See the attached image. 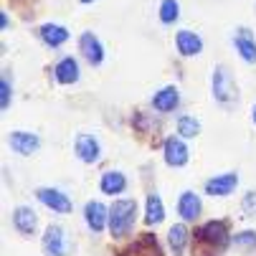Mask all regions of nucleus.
I'll return each instance as SVG.
<instances>
[{"label": "nucleus", "mask_w": 256, "mask_h": 256, "mask_svg": "<svg viewBox=\"0 0 256 256\" xmlns=\"http://www.w3.org/2000/svg\"><path fill=\"white\" fill-rule=\"evenodd\" d=\"M234 244L238 248H256V234L254 231H244V234H236Z\"/></svg>", "instance_id": "obj_25"}, {"label": "nucleus", "mask_w": 256, "mask_h": 256, "mask_svg": "<svg viewBox=\"0 0 256 256\" xmlns=\"http://www.w3.org/2000/svg\"><path fill=\"white\" fill-rule=\"evenodd\" d=\"M162 218H165L162 198H160L158 193L148 196V210H144V221H148L150 226H158V224H162Z\"/></svg>", "instance_id": "obj_21"}, {"label": "nucleus", "mask_w": 256, "mask_h": 256, "mask_svg": "<svg viewBox=\"0 0 256 256\" xmlns=\"http://www.w3.org/2000/svg\"><path fill=\"white\" fill-rule=\"evenodd\" d=\"M234 44H236V51L241 54V58H244V61L256 64V41H254V36H251V30H248V28H241V30L236 33Z\"/></svg>", "instance_id": "obj_14"}, {"label": "nucleus", "mask_w": 256, "mask_h": 256, "mask_svg": "<svg viewBox=\"0 0 256 256\" xmlns=\"http://www.w3.org/2000/svg\"><path fill=\"white\" fill-rule=\"evenodd\" d=\"M132 254H137V256H162L160 244L152 234H142V238L132 246Z\"/></svg>", "instance_id": "obj_22"}, {"label": "nucleus", "mask_w": 256, "mask_h": 256, "mask_svg": "<svg viewBox=\"0 0 256 256\" xmlns=\"http://www.w3.org/2000/svg\"><path fill=\"white\" fill-rule=\"evenodd\" d=\"M79 48L84 54V58L92 64V66H99L104 61V46L102 41L96 38L94 33H82V38H79Z\"/></svg>", "instance_id": "obj_11"}, {"label": "nucleus", "mask_w": 256, "mask_h": 256, "mask_svg": "<svg viewBox=\"0 0 256 256\" xmlns=\"http://www.w3.org/2000/svg\"><path fill=\"white\" fill-rule=\"evenodd\" d=\"M76 155H79L82 162H96L99 155H102V148H99L96 137H92V134H79V137H76Z\"/></svg>", "instance_id": "obj_13"}, {"label": "nucleus", "mask_w": 256, "mask_h": 256, "mask_svg": "<svg viewBox=\"0 0 256 256\" xmlns=\"http://www.w3.org/2000/svg\"><path fill=\"white\" fill-rule=\"evenodd\" d=\"M13 226L20 236H33L36 226H38V218H36V210L28 206H18L13 210Z\"/></svg>", "instance_id": "obj_10"}, {"label": "nucleus", "mask_w": 256, "mask_h": 256, "mask_svg": "<svg viewBox=\"0 0 256 256\" xmlns=\"http://www.w3.org/2000/svg\"><path fill=\"white\" fill-rule=\"evenodd\" d=\"M38 200H41L46 208H51L54 213H61V216H66V213L74 210V203L68 200V196L61 193V190H56V188H41V190H38Z\"/></svg>", "instance_id": "obj_6"}, {"label": "nucleus", "mask_w": 256, "mask_h": 256, "mask_svg": "<svg viewBox=\"0 0 256 256\" xmlns=\"http://www.w3.org/2000/svg\"><path fill=\"white\" fill-rule=\"evenodd\" d=\"M180 104V92L175 86H165L152 96V106L158 112H172V109Z\"/></svg>", "instance_id": "obj_19"}, {"label": "nucleus", "mask_w": 256, "mask_h": 256, "mask_svg": "<svg viewBox=\"0 0 256 256\" xmlns=\"http://www.w3.org/2000/svg\"><path fill=\"white\" fill-rule=\"evenodd\" d=\"M8 142H10L13 152H16V155H23V158L33 155L36 150L41 148V140H38V134H33V132H23V130H18V132H10Z\"/></svg>", "instance_id": "obj_8"}, {"label": "nucleus", "mask_w": 256, "mask_h": 256, "mask_svg": "<svg viewBox=\"0 0 256 256\" xmlns=\"http://www.w3.org/2000/svg\"><path fill=\"white\" fill-rule=\"evenodd\" d=\"M84 221L94 234H102L109 226V208L102 200H89L84 206Z\"/></svg>", "instance_id": "obj_5"}, {"label": "nucleus", "mask_w": 256, "mask_h": 256, "mask_svg": "<svg viewBox=\"0 0 256 256\" xmlns=\"http://www.w3.org/2000/svg\"><path fill=\"white\" fill-rule=\"evenodd\" d=\"M238 186V175L236 172H224V175H216L206 182V193L213 198H226L236 190Z\"/></svg>", "instance_id": "obj_7"}, {"label": "nucleus", "mask_w": 256, "mask_h": 256, "mask_svg": "<svg viewBox=\"0 0 256 256\" xmlns=\"http://www.w3.org/2000/svg\"><path fill=\"white\" fill-rule=\"evenodd\" d=\"M178 213L182 216V221H196L200 213V198L193 190H186L178 200Z\"/></svg>", "instance_id": "obj_16"}, {"label": "nucleus", "mask_w": 256, "mask_h": 256, "mask_svg": "<svg viewBox=\"0 0 256 256\" xmlns=\"http://www.w3.org/2000/svg\"><path fill=\"white\" fill-rule=\"evenodd\" d=\"M188 158H190V152H188L186 142H182L180 137H168L165 140V162L170 168H182L188 162Z\"/></svg>", "instance_id": "obj_9"}, {"label": "nucleus", "mask_w": 256, "mask_h": 256, "mask_svg": "<svg viewBox=\"0 0 256 256\" xmlns=\"http://www.w3.org/2000/svg\"><path fill=\"white\" fill-rule=\"evenodd\" d=\"M41 38H44L46 46L58 48V46H64L68 41V30L64 26H56V23H44L41 26Z\"/></svg>", "instance_id": "obj_18"}, {"label": "nucleus", "mask_w": 256, "mask_h": 256, "mask_svg": "<svg viewBox=\"0 0 256 256\" xmlns=\"http://www.w3.org/2000/svg\"><path fill=\"white\" fill-rule=\"evenodd\" d=\"M54 76H56L58 84H74V82L79 79V64L71 58V56L61 58V61L56 64V68H54Z\"/></svg>", "instance_id": "obj_17"}, {"label": "nucleus", "mask_w": 256, "mask_h": 256, "mask_svg": "<svg viewBox=\"0 0 256 256\" xmlns=\"http://www.w3.org/2000/svg\"><path fill=\"white\" fill-rule=\"evenodd\" d=\"M175 46L182 56H198L203 51V41H200V36L193 33V30H178L175 36Z\"/></svg>", "instance_id": "obj_12"}, {"label": "nucleus", "mask_w": 256, "mask_h": 256, "mask_svg": "<svg viewBox=\"0 0 256 256\" xmlns=\"http://www.w3.org/2000/svg\"><path fill=\"white\" fill-rule=\"evenodd\" d=\"M188 228L182 226V224H175V226H170V231H168V244H170V248L175 251V256H180L182 251H186V246H188Z\"/></svg>", "instance_id": "obj_20"}, {"label": "nucleus", "mask_w": 256, "mask_h": 256, "mask_svg": "<svg viewBox=\"0 0 256 256\" xmlns=\"http://www.w3.org/2000/svg\"><path fill=\"white\" fill-rule=\"evenodd\" d=\"M99 188H102V193H106V196H120V193H124V188H127V178H124L120 170H109V172L102 175Z\"/></svg>", "instance_id": "obj_15"}, {"label": "nucleus", "mask_w": 256, "mask_h": 256, "mask_svg": "<svg viewBox=\"0 0 256 256\" xmlns=\"http://www.w3.org/2000/svg\"><path fill=\"white\" fill-rule=\"evenodd\" d=\"M178 16H180L178 0H162V6H160V20L162 23H175Z\"/></svg>", "instance_id": "obj_24"}, {"label": "nucleus", "mask_w": 256, "mask_h": 256, "mask_svg": "<svg viewBox=\"0 0 256 256\" xmlns=\"http://www.w3.org/2000/svg\"><path fill=\"white\" fill-rule=\"evenodd\" d=\"M134 216H137V200L132 198L114 200L109 208V234L114 238H124L134 226Z\"/></svg>", "instance_id": "obj_1"}, {"label": "nucleus", "mask_w": 256, "mask_h": 256, "mask_svg": "<svg viewBox=\"0 0 256 256\" xmlns=\"http://www.w3.org/2000/svg\"><path fill=\"white\" fill-rule=\"evenodd\" d=\"M196 244H198L196 251L208 248V251L221 254L228 246V226L224 221H208V224H203L196 231Z\"/></svg>", "instance_id": "obj_2"}, {"label": "nucleus", "mask_w": 256, "mask_h": 256, "mask_svg": "<svg viewBox=\"0 0 256 256\" xmlns=\"http://www.w3.org/2000/svg\"><path fill=\"white\" fill-rule=\"evenodd\" d=\"M251 120L256 122V104H254V109H251Z\"/></svg>", "instance_id": "obj_27"}, {"label": "nucleus", "mask_w": 256, "mask_h": 256, "mask_svg": "<svg viewBox=\"0 0 256 256\" xmlns=\"http://www.w3.org/2000/svg\"><path fill=\"white\" fill-rule=\"evenodd\" d=\"M0 104H3V109L10 106V82H8V76H3V82H0Z\"/></svg>", "instance_id": "obj_26"}, {"label": "nucleus", "mask_w": 256, "mask_h": 256, "mask_svg": "<svg viewBox=\"0 0 256 256\" xmlns=\"http://www.w3.org/2000/svg\"><path fill=\"white\" fill-rule=\"evenodd\" d=\"M213 99L224 102V104L236 99V84H234V76L228 74L226 66H216L213 68Z\"/></svg>", "instance_id": "obj_4"}, {"label": "nucleus", "mask_w": 256, "mask_h": 256, "mask_svg": "<svg viewBox=\"0 0 256 256\" xmlns=\"http://www.w3.org/2000/svg\"><path fill=\"white\" fill-rule=\"evenodd\" d=\"M82 3H92V0H82Z\"/></svg>", "instance_id": "obj_28"}, {"label": "nucleus", "mask_w": 256, "mask_h": 256, "mask_svg": "<svg viewBox=\"0 0 256 256\" xmlns=\"http://www.w3.org/2000/svg\"><path fill=\"white\" fill-rule=\"evenodd\" d=\"M198 132H200V122H198L196 117H188V114H186V117L178 120V134H180V137L188 140V137H196Z\"/></svg>", "instance_id": "obj_23"}, {"label": "nucleus", "mask_w": 256, "mask_h": 256, "mask_svg": "<svg viewBox=\"0 0 256 256\" xmlns=\"http://www.w3.org/2000/svg\"><path fill=\"white\" fill-rule=\"evenodd\" d=\"M41 246H44V254L46 256H68L71 251V238L66 234L64 226H48L44 231V238H41Z\"/></svg>", "instance_id": "obj_3"}]
</instances>
